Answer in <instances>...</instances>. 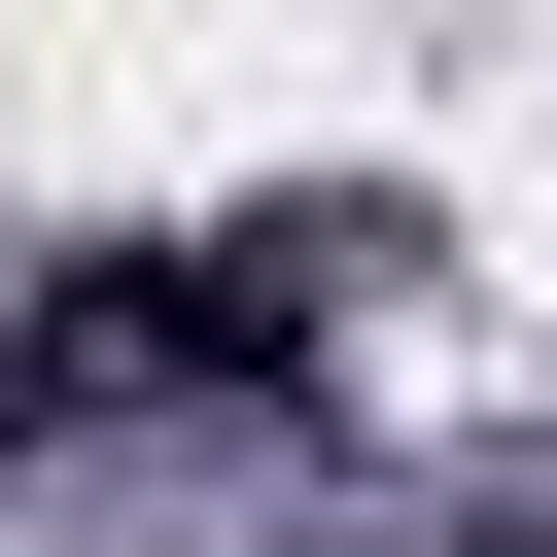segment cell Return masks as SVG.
<instances>
[{
  "label": "cell",
  "instance_id": "6da1fadb",
  "mask_svg": "<svg viewBox=\"0 0 557 557\" xmlns=\"http://www.w3.org/2000/svg\"><path fill=\"white\" fill-rule=\"evenodd\" d=\"M313 278H383V209H209V244H104L70 383H104V348H139V383H278V348H313Z\"/></svg>",
  "mask_w": 557,
  "mask_h": 557
},
{
  "label": "cell",
  "instance_id": "7a4b0ae2",
  "mask_svg": "<svg viewBox=\"0 0 557 557\" xmlns=\"http://www.w3.org/2000/svg\"><path fill=\"white\" fill-rule=\"evenodd\" d=\"M453 557H557V522H453Z\"/></svg>",
  "mask_w": 557,
  "mask_h": 557
},
{
  "label": "cell",
  "instance_id": "3957f363",
  "mask_svg": "<svg viewBox=\"0 0 557 557\" xmlns=\"http://www.w3.org/2000/svg\"><path fill=\"white\" fill-rule=\"evenodd\" d=\"M35 383H70V348H35ZM35 383H0V418H35Z\"/></svg>",
  "mask_w": 557,
  "mask_h": 557
}]
</instances>
